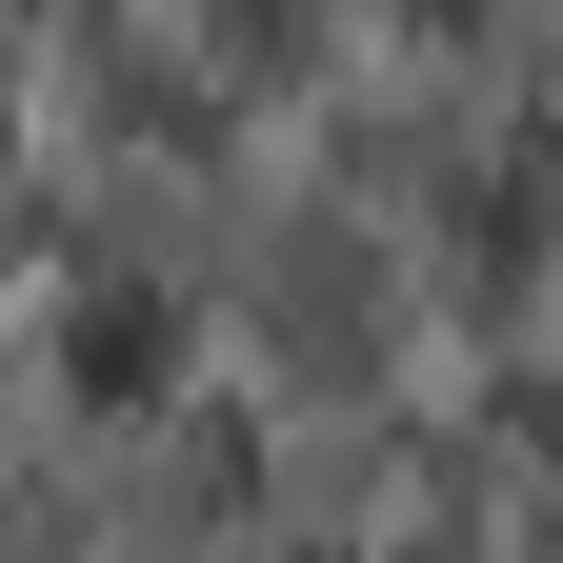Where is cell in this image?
Listing matches in <instances>:
<instances>
[{
  "mask_svg": "<svg viewBox=\"0 0 563 563\" xmlns=\"http://www.w3.org/2000/svg\"><path fill=\"white\" fill-rule=\"evenodd\" d=\"M162 363H181V322H162V282H81V322H60V383H81V402H141Z\"/></svg>",
  "mask_w": 563,
  "mask_h": 563,
  "instance_id": "6da1fadb",
  "label": "cell"
}]
</instances>
